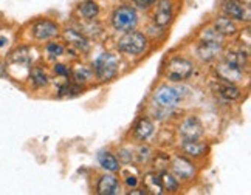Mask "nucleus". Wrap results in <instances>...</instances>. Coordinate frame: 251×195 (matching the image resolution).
<instances>
[{"label": "nucleus", "mask_w": 251, "mask_h": 195, "mask_svg": "<svg viewBox=\"0 0 251 195\" xmlns=\"http://www.w3.org/2000/svg\"><path fill=\"white\" fill-rule=\"evenodd\" d=\"M226 45L228 44L211 42L192 36V41L186 45V54H189L199 67L212 65L220 59Z\"/></svg>", "instance_id": "nucleus-7"}, {"label": "nucleus", "mask_w": 251, "mask_h": 195, "mask_svg": "<svg viewBox=\"0 0 251 195\" xmlns=\"http://www.w3.org/2000/svg\"><path fill=\"white\" fill-rule=\"evenodd\" d=\"M129 3H132L135 8L138 9V11L148 14L151 9L153 8V5L157 3V0H127Z\"/></svg>", "instance_id": "nucleus-31"}, {"label": "nucleus", "mask_w": 251, "mask_h": 195, "mask_svg": "<svg viewBox=\"0 0 251 195\" xmlns=\"http://www.w3.org/2000/svg\"><path fill=\"white\" fill-rule=\"evenodd\" d=\"M199 65L194 59L183 51H172L163 57L158 77L160 81H166L171 84L189 82L197 74Z\"/></svg>", "instance_id": "nucleus-3"}, {"label": "nucleus", "mask_w": 251, "mask_h": 195, "mask_svg": "<svg viewBox=\"0 0 251 195\" xmlns=\"http://www.w3.org/2000/svg\"><path fill=\"white\" fill-rule=\"evenodd\" d=\"M115 153H117L121 166H130L135 163V146L133 144L124 143L118 149H115Z\"/></svg>", "instance_id": "nucleus-29"}, {"label": "nucleus", "mask_w": 251, "mask_h": 195, "mask_svg": "<svg viewBox=\"0 0 251 195\" xmlns=\"http://www.w3.org/2000/svg\"><path fill=\"white\" fill-rule=\"evenodd\" d=\"M161 177V183H163V189H165V194H181L186 188L178 181V178L176 175H172L169 171L160 172Z\"/></svg>", "instance_id": "nucleus-27"}, {"label": "nucleus", "mask_w": 251, "mask_h": 195, "mask_svg": "<svg viewBox=\"0 0 251 195\" xmlns=\"http://www.w3.org/2000/svg\"><path fill=\"white\" fill-rule=\"evenodd\" d=\"M168 171L176 175L178 178V181L183 184L185 188L192 186L199 178H200V171L201 168L194 163L192 160H189L185 155H181L180 152L174 150L169 157V166H168Z\"/></svg>", "instance_id": "nucleus-8"}, {"label": "nucleus", "mask_w": 251, "mask_h": 195, "mask_svg": "<svg viewBox=\"0 0 251 195\" xmlns=\"http://www.w3.org/2000/svg\"><path fill=\"white\" fill-rule=\"evenodd\" d=\"M181 2H183V0H181Z\"/></svg>", "instance_id": "nucleus-32"}, {"label": "nucleus", "mask_w": 251, "mask_h": 195, "mask_svg": "<svg viewBox=\"0 0 251 195\" xmlns=\"http://www.w3.org/2000/svg\"><path fill=\"white\" fill-rule=\"evenodd\" d=\"M217 13L229 17L239 25H250L251 21V5L248 0H219Z\"/></svg>", "instance_id": "nucleus-14"}, {"label": "nucleus", "mask_w": 251, "mask_h": 195, "mask_svg": "<svg viewBox=\"0 0 251 195\" xmlns=\"http://www.w3.org/2000/svg\"><path fill=\"white\" fill-rule=\"evenodd\" d=\"M42 57H44V61L47 64H53V62H57V61L70 59L69 47L65 45V42L62 41L61 37L53 39V41L42 45Z\"/></svg>", "instance_id": "nucleus-22"}, {"label": "nucleus", "mask_w": 251, "mask_h": 195, "mask_svg": "<svg viewBox=\"0 0 251 195\" xmlns=\"http://www.w3.org/2000/svg\"><path fill=\"white\" fill-rule=\"evenodd\" d=\"M50 90L53 92V99H73L87 92L84 87L75 84L72 79H53Z\"/></svg>", "instance_id": "nucleus-21"}, {"label": "nucleus", "mask_w": 251, "mask_h": 195, "mask_svg": "<svg viewBox=\"0 0 251 195\" xmlns=\"http://www.w3.org/2000/svg\"><path fill=\"white\" fill-rule=\"evenodd\" d=\"M70 79L78 84L81 87H84L85 90L92 89V87L98 85L95 79L93 70L89 62H85L82 59H75L72 61V73H70Z\"/></svg>", "instance_id": "nucleus-18"}, {"label": "nucleus", "mask_w": 251, "mask_h": 195, "mask_svg": "<svg viewBox=\"0 0 251 195\" xmlns=\"http://www.w3.org/2000/svg\"><path fill=\"white\" fill-rule=\"evenodd\" d=\"M109 48L121 54L129 64H138L144 57H148L153 50V45L149 41V37L143 33V30L137 28L127 33H121L110 37Z\"/></svg>", "instance_id": "nucleus-2"}, {"label": "nucleus", "mask_w": 251, "mask_h": 195, "mask_svg": "<svg viewBox=\"0 0 251 195\" xmlns=\"http://www.w3.org/2000/svg\"><path fill=\"white\" fill-rule=\"evenodd\" d=\"M169 157L171 153L168 152H161V150H155V153H153V157L151 160V169L155 171V172H165L168 171V166H169Z\"/></svg>", "instance_id": "nucleus-30"}, {"label": "nucleus", "mask_w": 251, "mask_h": 195, "mask_svg": "<svg viewBox=\"0 0 251 195\" xmlns=\"http://www.w3.org/2000/svg\"><path fill=\"white\" fill-rule=\"evenodd\" d=\"M206 22L214 28L219 34H222L225 39H228V41L236 39L237 34L240 33V30H242V25H239L237 22L231 21L229 17L220 14V13H216L214 16H211Z\"/></svg>", "instance_id": "nucleus-20"}, {"label": "nucleus", "mask_w": 251, "mask_h": 195, "mask_svg": "<svg viewBox=\"0 0 251 195\" xmlns=\"http://www.w3.org/2000/svg\"><path fill=\"white\" fill-rule=\"evenodd\" d=\"M212 92L219 98L222 102L226 104H237L245 101L248 95V87L239 85V84H229V82H220L214 79L212 85Z\"/></svg>", "instance_id": "nucleus-16"}, {"label": "nucleus", "mask_w": 251, "mask_h": 195, "mask_svg": "<svg viewBox=\"0 0 251 195\" xmlns=\"http://www.w3.org/2000/svg\"><path fill=\"white\" fill-rule=\"evenodd\" d=\"M181 5V0H157V3L148 13V21L160 28L171 30L177 22Z\"/></svg>", "instance_id": "nucleus-11"}, {"label": "nucleus", "mask_w": 251, "mask_h": 195, "mask_svg": "<svg viewBox=\"0 0 251 195\" xmlns=\"http://www.w3.org/2000/svg\"><path fill=\"white\" fill-rule=\"evenodd\" d=\"M89 64L93 70L96 82L102 85L120 79V77L124 73H127L132 67V64H129L121 54H118L109 47H107V50L100 51Z\"/></svg>", "instance_id": "nucleus-4"}, {"label": "nucleus", "mask_w": 251, "mask_h": 195, "mask_svg": "<svg viewBox=\"0 0 251 195\" xmlns=\"http://www.w3.org/2000/svg\"><path fill=\"white\" fill-rule=\"evenodd\" d=\"M96 161H98L100 169L104 172L118 173L121 169V163L117 157V153L112 147H104L96 153Z\"/></svg>", "instance_id": "nucleus-23"}, {"label": "nucleus", "mask_w": 251, "mask_h": 195, "mask_svg": "<svg viewBox=\"0 0 251 195\" xmlns=\"http://www.w3.org/2000/svg\"><path fill=\"white\" fill-rule=\"evenodd\" d=\"M62 25L51 17H37L31 21L26 26V34L28 39L37 45H44L47 42L53 41V39L61 37Z\"/></svg>", "instance_id": "nucleus-9"}, {"label": "nucleus", "mask_w": 251, "mask_h": 195, "mask_svg": "<svg viewBox=\"0 0 251 195\" xmlns=\"http://www.w3.org/2000/svg\"><path fill=\"white\" fill-rule=\"evenodd\" d=\"M157 133H158V122L155 120H152L148 113H141L135 118L130 129L126 133L124 143H129L133 146L152 143Z\"/></svg>", "instance_id": "nucleus-10"}, {"label": "nucleus", "mask_w": 251, "mask_h": 195, "mask_svg": "<svg viewBox=\"0 0 251 195\" xmlns=\"http://www.w3.org/2000/svg\"><path fill=\"white\" fill-rule=\"evenodd\" d=\"M61 39L69 47V51L78 54L79 59H82V56L90 54L93 50V42L76 25H64Z\"/></svg>", "instance_id": "nucleus-13"}, {"label": "nucleus", "mask_w": 251, "mask_h": 195, "mask_svg": "<svg viewBox=\"0 0 251 195\" xmlns=\"http://www.w3.org/2000/svg\"><path fill=\"white\" fill-rule=\"evenodd\" d=\"M26 81L34 92H45V90H50V87L53 84V76L50 73V68L47 67V64L45 65L34 64L26 76Z\"/></svg>", "instance_id": "nucleus-19"}, {"label": "nucleus", "mask_w": 251, "mask_h": 195, "mask_svg": "<svg viewBox=\"0 0 251 195\" xmlns=\"http://www.w3.org/2000/svg\"><path fill=\"white\" fill-rule=\"evenodd\" d=\"M174 150L180 152L189 160L197 163L200 168H205L209 164L211 153H212V146L208 140H196V141H178L176 143ZM208 168V166H206Z\"/></svg>", "instance_id": "nucleus-12"}, {"label": "nucleus", "mask_w": 251, "mask_h": 195, "mask_svg": "<svg viewBox=\"0 0 251 195\" xmlns=\"http://www.w3.org/2000/svg\"><path fill=\"white\" fill-rule=\"evenodd\" d=\"M104 8L101 0H81L73 8L76 22H96L102 21Z\"/></svg>", "instance_id": "nucleus-17"}, {"label": "nucleus", "mask_w": 251, "mask_h": 195, "mask_svg": "<svg viewBox=\"0 0 251 195\" xmlns=\"http://www.w3.org/2000/svg\"><path fill=\"white\" fill-rule=\"evenodd\" d=\"M104 24L112 36L137 30L143 24L141 11H138L132 3L127 2V0L113 3L107 11Z\"/></svg>", "instance_id": "nucleus-5"}, {"label": "nucleus", "mask_w": 251, "mask_h": 195, "mask_svg": "<svg viewBox=\"0 0 251 195\" xmlns=\"http://www.w3.org/2000/svg\"><path fill=\"white\" fill-rule=\"evenodd\" d=\"M90 189L96 195H120L124 191L118 173L104 172V171L95 173Z\"/></svg>", "instance_id": "nucleus-15"}, {"label": "nucleus", "mask_w": 251, "mask_h": 195, "mask_svg": "<svg viewBox=\"0 0 251 195\" xmlns=\"http://www.w3.org/2000/svg\"><path fill=\"white\" fill-rule=\"evenodd\" d=\"M153 153H155V149L152 147L151 143H146V144H137L135 146V166L140 169L146 168V166L151 164V160L153 157Z\"/></svg>", "instance_id": "nucleus-26"}, {"label": "nucleus", "mask_w": 251, "mask_h": 195, "mask_svg": "<svg viewBox=\"0 0 251 195\" xmlns=\"http://www.w3.org/2000/svg\"><path fill=\"white\" fill-rule=\"evenodd\" d=\"M194 95L192 87L188 82L171 84L160 81L144 101V113H148L157 122L176 121L183 115L181 107Z\"/></svg>", "instance_id": "nucleus-1"}, {"label": "nucleus", "mask_w": 251, "mask_h": 195, "mask_svg": "<svg viewBox=\"0 0 251 195\" xmlns=\"http://www.w3.org/2000/svg\"><path fill=\"white\" fill-rule=\"evenodd\" d=\"M48 68H50L53 79H70V73H72V61L70 59L53 62V64H50Z\"/></svg>", "instance_id": "nucleus-28"}, {"label": "nucleus", "mask_w": 251, "mask_h": 195, "mask_svg": "<svg viewBox=\"0 0 251 195\" xmlns=\"http://www.w3.org/2000/svg\"><path fill=\"white\" fill-rule=\"evenodd\" d=\"M143 33L149 37V41L153 45V50H158L160 47L166 44V41L171 36V30H165V28H160L157 25H153L152 22L146 21L143 24Z\"/></svg>", "instance_id": "nucleus-24"}, {"label": "nucleus", "mask_w": 251, "mask_h": 195, "mask_svg": "<svg viewBox=\"0 0 251 195\" xmlns=\"http://www.w3.org/2000/svg\"><path fill=\"white\" fill-rule=\"evenodd\" d=\"M174 141H196V140H206V127L203 120L197 113H185L174 121Z\"/></svg>", "instance_id": "nucleus-6"}, {"label": "nucleus", "mask_w": 251, "mask_h": 195, "mask_svg": "<svg viewBox=\"0 0 251 195\" xmlns=\"http://www.w3.org/2000/svg\"><path fill=\"white\" fill-rule=\"evenodd\" d=\"M141 186L146 189L148 195H163L165 194L160 173L152 169L141 175Z\"/></svg>", "instance_id": "nucleus-25"}]
</instances>
